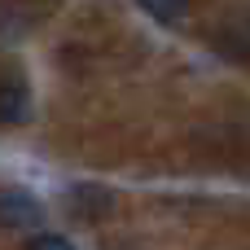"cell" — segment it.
Instances as JSON below:
<instances>
[{"instance_id": "1", "label": "cell", "mask_w": 250, "mask_h": 250, "mask_svg": "<svg viewBox=\"0 0 250 250\" xmlns=\"http://www.w3.org/2000/svg\"><path fill=\"white\" fill-rule=\"evenodd\" d=\"M44 224V207L26 189H0V229L4 233H31Z\"/></svg>"}, {"instance_id": "2", "label": "cell", "mask_w": 250, "mask_h": 250, "mask_svg": "<svg viewBox=\"0 0 250 250\" xmlns=\"http://www.w3.org/2000/svg\"><path fill=\"white\" fill-rule=\"evenodd\" d=\"M26 119H31V97H26V88L13 83V79H4V83H0V123H26Z\"/></svg>"}, {"instance_id": "3", "label": "cell", "mask_w": 250, "mask_h": 250, "mask_svg": "<svg viewBox=\"0 0 250 250\" xmlns=\"http://www.w3.org/2000/svg\"><path fill=\"white\" fill-rule=\"evenodd\" d=\"M149 18H158V22H176V18H185L189 13V0H136Z\"/></svg>"}, {"instance_id": "4", "label": "cell", "mask_w": 250, "mask_h": 250, "mask_svg": "<svg viewBox=\"0 0 250 250\" xmlns=\"http://www.w3.org/2000/svg\"><path fill=\"white\" fill-rule=\"evenodd\" d=\"M26 250H75L62 233H35L31 242H26Z\"/></svg>"}]
</instances>
